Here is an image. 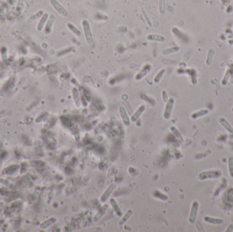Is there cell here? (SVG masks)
I'll list each match as a JSON object with an SVG mask.
<instances>
[{"label": "cell", "instance_id": "cell-19", "mask_svg": "<svg viewBox=\"0 0 233 232\" xmlns=\"http://www.w3.org/2000/svg\"><path fill=\"white\" fill-rule=\"evenodd\" d=\"M44 13V12L42 10H40L38 11H37L36 12L33 14L32 15H31L28 18L27 21L29 22V23H32V22H34L38 19H40V18L42 17Z\"/></svg>", "mask_w": 233, "mask_h": 232}, {"label": "cell", "instance_id": "cell-12", "mask_svg": "<svg viewBox=\"0 0 233 232\" xmlns=\"http://www.w3.org/2000/svg\"><path fill=\"white\" fill-rule=\"evenodd\" d=\"M145 111V105H141L136 110L134 113L133 114L132 116L130 117V121L132 123H136L137 121L139 118L143 115V113Z\"/></svg>", "mask_w": 233, "mask_h": 232}, {"label": "cell", "instance_id": "cell-34", "mask_svg": "<svg viewBox=\"0 0 233 232\" xmlns=\"http://www.w3.org/2000/svg\"><path fill=\"white\" fill-rule=\"evenodd\" d=\"M140 1H142V2H147L148 0H140Z\"/></svg>", "mask_w": 233, "mask_h": 232}, {"label": "cell", "instance_id": "cell-23", "mask_svg": "<svg viewBox=\"0 0 233 232\" xmlns=\"http://www.w3.org/2000/svg\"><path fill=\"white\" fill-rule=\"evenodd\" d=\"M170 130H171L172 134L175 135V137L177 138V140H178L180 142H184V138L183 137V135H181V134L180 133V131L178 130H177V129L175 126H172L171 128H170Z\"/></svg>", "mask_w": 233, "mask_h": 232}, {"label": "cell", "instance_id": "cell-8", "mask_svg": "<svg viewBox=\"0 0 233 232\" xmlns=\"http://www.w3.org/2000/svg\"><path fill=\"white\" fill-rule=\"evenodd\" d=\"M119 112L121 116V119L122 120V122H123L124 125L125 126L129 127V125L131 124V121H130V118L129 117L128 114L127 112V110L125 109L124 106H121L119 108Z\"/></svg>", "mask_w": 233, "mask_h": 232}, {"label": "cell", "instance_id": "cell-9", "mask_svg": "<svg viewBox=\"0 0 233 232\" xmlns=\"http://www.w3.org/2000/svg\"><path fill=\"white\" fill-rule=\"evenodd\" d=\"M108 211H109V205L104 204L100 208L98 212L94 215V218H93L94 223H96L99 222L100 220L102 219V217L106 214Z\"/></svg>", "mask_w": 233, "mask_h": 232}, {"label": "cell", "instance_id": "cell-1", "mask_svg": "<svg viewBox=\"0 0 233 232\" xmlns=\"http://www.w3.org/2000/svg\"><path fill=\"white\" fill-rule=\"evenodd\" d=\"M81 25H82L83 27L85 39L86 43L88 45H92L94 42V36L90 21L85 18V19H83L82 22H81Z\"/></svg>", "mask_w": 233, "mask_h": 232}, {"label": "cell", "instance_id": "cell-24", "mask_svg": "<svg viewBox=\"0 0 233 232\" xmlns=\"http://www.w3.org/2000/svg\"><path fill=\"white\" fill-rule=\"evenodd\" d=\"M57 221V219L55 218V217H51V218L49 219L48 220H45V221L42 223L40 224V227L42 228V229H45V228H47L48 227H49L51 225H53L55 222Z\"/></svg>", "mask_w": 233, "mask_h": 232}, {"label": "cell", "instance_id": "cell-27", "mask_svg": "<svg viewBox=\"0 0 233 232\" xmlns=\"http://www.w3.org/2000/svg\"><path fill=\"white\" fill-rule=\"evenodd\" d=\"M141 12H142V14H143V18H144V19H145V21H146L147 24L148 25H149V26L150 27H152V22H151V19H150V18H149V15H148L147 13L146 12V11H145V10H144L143 8H142V10H141Z\"/></svg>", "mask_w": 233, "mask_h": 232}, {"label": "cell", "instance_id": "cell-3", "mask_svg": "<svg viewBox=\"0 0 233 232\" xmlns=\"http://www.w3.org/2000/svg\"><path fill=\"white\" fill-rule=\"evenodd\" d=\"M50 4L53 7L54 10L63 17H67L69 15L68 10L63 6L61 3L59 2L57 0H49Z\"/></svg>", "mask_w": 233, "mask_h": 232}, {"label": "cell", "instance_id": "cell-30", "mask_svg": "<svg viewBox=\"0 0 233 232\" xmlns=\"http://www.w3.org/2000/svg\"><path fill=\"white\" fill-rule=\"evenodd\" d=\"M214 54V49H211L209 50V52L208 53V55L209 56L207 57V59H206V63L208 65H210L211 63L212 62V60H213V56L211 57V55H213Z\"/></svg>", "mask_w": 233, "mask_h": 232}, {"label": "cell", "instance_id": "cell-16", "mask_svg": "<svg viewBox=\"0 0 233 232\" xmlns=\"http://www.w3.org/2000/svg\"><path fill=\"white\" fill-rule=\"evenodd\" d=\"M110 204L111 205L112 208L114 211V212H115V214L119 217H121L122 215H123V212H122L121 208H119V205H118L117 201L115 200V199L113 198V197L110 198Z\"/></svg>", "mask_w": 233, "mask_h": 232}, {"label": "cell", "instance_id": "cell-32", "mask_svg": "<svg viewBox=\"0 0 233 232\" xmlns=\"http://www.w3.org/2000/svg\"><path fill=\"white\" fill-rule=\"evenodd\" d=\"M196 225H197V227L198 231H200V232H204L205 231V230L203 229L202 225H201V223H200V222L197 221V223H196Z\"/></svg>", "mask_w": 233, "mask_h": 232}, {"label": "cell", "instance_id": "cell-5", "mask_svg": "<svg viewBox=\"0 0 233 232\" xmlns=\"http://www.w3.org/2000/svg\"><path fill=\"white\" fill-rule=\"evenodd\" d=\"M175 98L170 97L168 101L166 103V106H165L164 110L163 112V117L164 119L168 120L171 119L173 108H174V105H175Z\"/></svg>", "mask_w": 233, "mask_h": 232}, {"label": "cell", "instance_id": "cell-14", "mask_svg": "<svg viewBox=\"0 0 233 232\" xmlns=\"http://www.w3.org/2000/svg\"><path fill=\"white\" fill-rule=\"evenodd\" d=\"M49 17V14L47 12H44L42 17L40 18V21L38 22V25H37V30L38 31H41L43 30L44 27H45V25L47 22L48 18Z\"/></svg>", "mask_w": 233, "mask_h": 232}, {"label": "cell", "instance_id": "cell-25", "mask_svg": "<svg viewBox=\"0 0 233 232\" xmlns=\"http://www.w3.org/2000/svg\"><path fill=\"white\" fill-rule=\"evenodd\" d=\"M166 72V69H162L160 71H158V72L156 73V75L155 76L154 78H153V83L155 84L159 83L161 81L162 78H163V76L164 75V73Z\"/></svg>", "mask_w": 233, "mask_h": 232}, {"label": "cell", "instance_id": "cell-33", "mask_svg": "<svg viewBox=\"0 0 233 232\" xmlns=\"http://www.w3.org/2000/svg\"><path fill=\"white\" fill-rule=\"evenodd\" d=\"M232 230H233V223H231L228 225V227L227 228V230H226V231H229V232H230V231H232Z\"/></svg>", "mask_w": 233, "mask_h": 232}, {"label": "cell", "instance_id": "cell-4", "mask_svg": "<svg viewBox=\"0 0 233 232\" xmlns=\"http://www.w3.org/2000/svg\"><path fill=\"white\" fill-rule=\"evenodd\" d=\"M200 204L198 201L195 200L192 204L189 216H188V222L190 224H194L197 222V218L199 209Z\"/></svg>", "mask_w": 233, "mask_h": 232}, {"label": "cell", "instance_id": "cell-28", "mask_svg": "<svg viewBox=\"0 0 233 232\" xmlns=\"http://www.w3.org/2000/svg\"><path fill=\"white\" fill-rule=\"evenodd\" d=\"M228 167L230 176L233 178V157H230L228 159Z\"/></svg>", "mask_w": 233, "mask_h": 232}, {"label": "cell", "instance_id": "cell-6", "mask_svg": "<svg viewBox=\"0 0 233 232\" xmlns=\"http://www.w3.org/2000/svg\"><path fill=\"white\" fill-rule=\"evenodd\" d=\"M117 189V184L116 183H111L110 185L106 188V190L104 191V193L102 194V196L100 198V200L102 203H105V202L108 200V199L110 197V196L113 193V192L115 189Z\"/></svg>", "mask_w": 233, "mask_h": 232}, {"label": "cell", "instance_id": "cell-22", "mask_svg": "<svg viewBox=\"0 0 233 232\" xmlns=\"http://www.w3.org/2000/svg\"><path fill=\"white\" fill-rule=\"evenodd\" d=\"M180 50V46H173L171 47L167 48V49H165L163 50H162V54L163 55H168L172 53H175L178 52V51Z\"/></svg>", "mask_w": 233, "mask_h": 232}, {"label": "cell", "instance_id": "cell-20", "mask_svg": "<svg viewBox=\"0 0 233 232\" xmlns=\"http://www.w3.org/2000/svg\"><path fill=\"white\" fill-rule=\"evenodd\" d=\"M209 112V110L208 109L200 110L197 112H195L194 113H192V115H191V118L192 119H197L198 118H199V117H201V116L208 115Z\"/></svg>", "mask_w": 233, "mask_h": 232}, {"label": "cell", "instance_id": "cell-2", "mask_svg": "<svg viewBox=\"0 0 233 232\" xmlns=\"http://www.w3.org/2000/svg\"><path fill=\"white\" fill-rule=\"evenodd\" d=\"M222 175V172L220 170H209L201 172L198 176L200 180H206L207 179L219 178Z\"/></svg>", "mask_w": 233, "mask_h": 232}, {"label": "cell", "instance_id": "cell-26", "mask_svg": "<svg viewBox=\"0 0 233 232\" xmlns=\"http://www.w3.org/2000/svg\"><path fill=\"white\" fill-rule=\"evenodd\" d=\"M158 12L160 14H164L166 12V0H159Z\"/></svg>", "mask_w": 233, "mask_h": 232}, {"label": "cell", "instance_id": "cell-11", "mask_svg": "<svg viewBox=\"0 0 233 232\" xmlns=\"http://www.w3.org/2000/svg\"><path fill=\"white\" fill-rule=\"evenodd\" d=\"M55 18H56V17H55L54 14H51V15H49V17L48 18L47 22L45 25V27H44V32H45L46 34H49L51 32Z\"/></svg>", "mask_w": 233, "mask_h": 232}, {"label": "cell", "instance_id": "cell-17", "mask_svg": "<svg viewBox=\"0 0 233 232\" xmlns=\"http://www.w3.org/2000/svg\"><path fill=\"white\" fill-rule=\"evenodd\" d=\"M72 97H73L74 102H75L76 107L80 108L81 106V100L80 98L79 90H78L76 87L73 88V89H72Z\"/></svg>", "mask_w": 233, "mask_h": 232}, {"label": "cell", "instance_id": "cell-18", "mask_svg": "<svg viewBox=\"0 0 233 232\" xmlns=\"http://www.w3.org/2000/svg\"><path fill=\"white\" fill-rule=\"evenodd\" d=\"M66 26H67L69 30L72 33H73V34L75 36L78 37H80L81 36H82V32H81L80 29L79 28H77L73 23H68L67 25H66Z\"/></svg>", "mask_w": 233, "mask_h": 232}, {"label": "cell", "instance_id": "cell-21", "mask_svg": "<svg viewBox=\"0 0 233 232\" xmlns=\"http://www.w3.org/2000/svg\"><path fill=\"white\" fill-rule=\"evenodd\" d=\"M132 215H133V211L132 209H128L127 212H125V214L122 216L121 219L119 220V225H124Z\"/></svg>", "mask_w": 233, "mask_h": 232}, {"label": "cell", "instance_id": "cell-31", "mask_svg": "<svg viewBox=\"0 0 233 232\" xmlns=\"http://www.w3.org/2000/svg\"><path fill=\"white\" fill-rule=\"evenodd\" d=\"M162 100H163V102L165 103V104L168 101V99H169L168 95L167 94V92H166L165 90H163L162 92Z\"/></svg>", "mask_w": 233, "mask_h": 232}, {"label": "cell", "instance_id": "cell-7", "mask_svg": "<svg viewBox=\"0 0 233 232\" xmlns=\"http://www.w3.org/2000/svg\"><path fill=\"white\" fill-rule=\"evenodd\" d=\"M151 69H152V66H151V64H145L142 68V69H140V71L136 73L134 79L136 81H139L141 80L143 78H145L146 76H147L149 73L151 72Z\"/></svg>", "mask_w": 233, "mask_h": 232}, {"label": "cell", "instance_id": "cell-29", "mask_svg": "<svg viewBox=\"0 0 233 232\" xmlns=\"http://www.w3.org/2000/svg\"><path fill=\"white\" fill-rule=\"evenodd\" d=\"M153 194L154 197H158V198H159V199H160V200H162L166 201V200H168V196H166V195H165V194L162 193L161 192H160V191H155V192H154Z\"/></svg>", "mask_w": 233, "mask_h": 232}, {"label": "cell", "instance_id": "cell-15", "mask_svg": "<svg viewBox=\"0 0 233 232\" xmlns=\"http://www.w3.org/2000/svg\"><path fill=\"white\" fill-rule=\"evenodd\" d=\"M204 221L208 223L209 224L213 225H221L224 223V220L220 218H216V217H212L209 216H205L203 218Z\"/></svg>", "mask_w": 233, "mask_h": 232}, {"label": "cell", "instance_id": "cell-13", "mask_svg": "<svg viewBox=\"0 0 233 232\" xmlns=\"http://www.w3.org/2000/svg\"><path fill=\"white\" fill-rule=\"evenodd\" d=\"M218 121H219L220 125L228 132V133H230V134L233 133V127H232L231 123L226 120V119H225V118L223 116H221L219 118V119H218Z\"/></svg>", "mask_w": 233, "mask_h": 232}, {"label": "cell", "instance_id": "cell-35", "mask_svg": "<svg viewBox=\"0 0 233 232\" xmlns=\"http://www.w3.org/2000/svg\"><path fill=\"white\" fill-rule=\"evenodd\" d=\"M231 110H232V112H233V107H232V109H231Z\"/></svg>", "mask_w": 233, "mask_h": 232}, {"label": "cell", "instance_id": "cell-10", "mask_svg": "<svg viewBox=\"0 0 233 232\" xmlns=\"http://www.w3.org/2000/svg\"><path fill=\"white\" fill-rule=\"evenodd\" d=\"M146 39L149 42H164L166 40V38L163 36L158 34H149L146 36Z\"/></svg>", "mask_w": 233, "mask_h": 232}]
</instances>
